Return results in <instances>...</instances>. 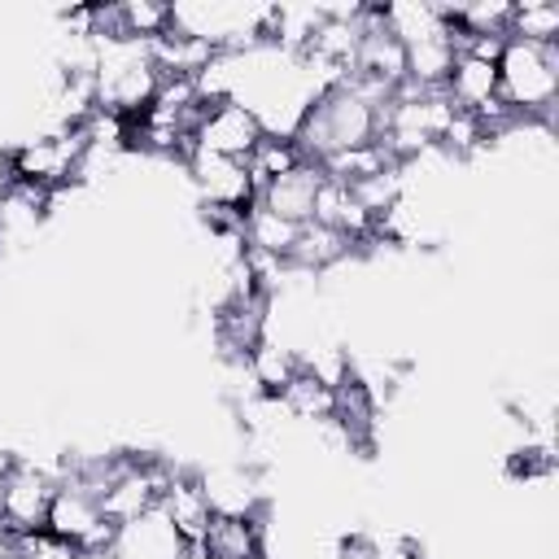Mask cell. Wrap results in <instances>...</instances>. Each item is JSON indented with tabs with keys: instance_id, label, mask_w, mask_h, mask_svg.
<instances>
[{
	"instance_id": "cell-9",
	"label": "cell",
	"mask_w": 559,
	"mask_h": 559,
	"mask_svg": "<svg viewBox=\"0 0 559 559\" xmlns=\"http://www.w3.org/2000/svg\"><path fill=\"white\" fill-rule=\"evenodd\" d=\"M271 402H280L284 415H293V419H301V424H314V428L336 415V389L323 384V380H319L314 371H306V367H297V376H293Z\"/></svg>"
},
{
	"instance_id": "cell-6",
	"label": "cell",
	"mask_w": 559,
	"mask_h": 559,
	"mask_svg": "<svg viewBox=\"0 0 559 559\" xmlns=\"http://www.w3.org/2000/svg\"><path fill=\"white\" fill-rule=\"evenodd\" d=\"M183 170H188L192 188L201 192V205H223V210H249L253 205V183H249L245 162L192 148L183 157Z\"/></svg>"
},
{
	"instance_id": "cell-4",
	"label": "cell",
	"mask_w": 559,
	"mask_h": 559,
	"mask_svg": "<svg viewBox=\"0 0 559 559\" xmlns=\"http://www.w3.org/2000/svg\"><path fill=\"white\" fill-rule=\"evenodd\" d=\"M258 140H262V122L240 100L205 105V114H201V122L192 131V144L201 153H218V157H236V162H245Z\"/></svg>"
},
{
	"instance_id": "cell-13",
	"label": "cell",
	"mask_w": 559,
	"mask_h": 559,
	"mask_svg": "<svg viewBox=\"0 0 559 559\" xmlns=\"http://www.w3.org/2000/svg\"><path fill=\"white\" fill-rule=\"evenodd\" d=\"M245 367H249V380L262 397H275L301 367V354L293 345H284L280 336H262L249 354H245Z\"/></svg>"
},
{
	"instance_id": "cell-11",
	"label": "cell",
	"mask_w": 559,
	"mask_h": 559,
	"mask_svg": "<svg viewBox=\"0 0 559 559\" xmlns=\"http://www.w3.org/2000/svg\"><path fill=\"white\" fill-rule=\"evenodd\" d=\"M450 22L441 31H432V35H424V39H411L406 44V79H415L419 87H445V79H450V66L459 57L454 52V39H450Z\"/></svg>"
},
{
	"instance_id": "cell-17",
	"label": "cell",
	"mask_w": 559,
	"mask_h": 559,
	"mask_svg": "<svg viewBox=\"0 0 559 559\" xmlns=\"http://www.w3.org/2000/svg\"><path fill=\"white\" fill-rule=\"evenodd\" d=\"M297 162H301V153H297V144H293L288 135H266V131H262V140H258L253 153L245 157L249 183H253V201H258V192H262L271 179H280V175L293 170Z\"/></svg>"
},
{
	"instance_id": "cell-8",
	"label": "cell",
	"mask_w": 559,
	"mask_h": 559,
	"mask_svg": "<svg viewBox=\"0 0 559 559\" xmlns=\"http://www.w3.org/2000/svg\"><path fill=\"white\" fill-rule=\"evenodd\" d=\"M100 520V507H96V493H87L83 485H74V480H61L57 485V493H52V502H48V520H44V528L52 533V537H61V542H83V533L92 528Z\"/></svg>"
},
{
	"instance_id": "cell-20",
	"label": "cell",
	"mask_w": 559,
	"mask_h": 559,
	"mask_svg": "<svg viewBox=\"0 0 559 559\" xmlns=\"http://www.w3.org/2000/svg\"><path fill=\"white\" fill-rule=\"evenodd\" d=\"M13 546H17V559H83V550L74 542L52 537L48 528L26 533V537H13Z\"/></svg>"
},
{
	"instance_id": "cell-19",
	"label": "cell",
	"mask_w": 559,
	"mask_h": 559,
	"mask_svg": "<svg viewBox=\"0 0 559 559\" xmlns=\"http://www.w3.org/2000/svg\"><path fill=\"white\" fill-rule=\"evenodd\" d=\"M118 13L127 39H157L162 31H170V4L162 0H122Z\"/></svg>"
},
{
	"instance_id": "cell-7",
	"label": "cell",
	"mask_w": 559,
	"mask_h": 559,
	"mask_svg": "<svg viewBox=\"0 0 559 559\" xmlns=\"http://www.w3.org/2000/svg\"><path fill=\"white\" fill-rule=\"evenodd\" d=\"M319 179H323V170L314 166V162H297L293 170H284L280 179H271L262 192H258V205H266V210H275L280 218H288V223H310V205H314V188H319Z\"/></svg>"
},
{
	"instance_id": "cell-2",
	"label": "cell",
	"mask_w": 559,
	"mask_h": 559,
	"mask_svg": "<svg viewBox=\"0 0 559 559\" xmlns=\"http://www.w3.org/2000/svg\"><path fill=\"white\" fill-rule=\"evenodd\" d=\"M371 140H376V109L358 92H349L345 83L319 92L293 131L301 162H314V166L336 148H358Z\"/></svg>"
},
{
	"instance_id": "cell-5",
	"label": "cell",
	"mask_w": 559,
	"mask_h": 559,
	"mask_svg": "<svg viewBox=\"0 0 559 559\" xmlns=\"http://www.w3.org/2000/svg\"><path fill=\"white\" fill-rule=\"evenodd\" d=\"M157 511H162L166 528H170L183 546L205 542L210 520H214V507H210V493H205V485H201V472H192V467H170V480H166V489H162V498H157Z\"/></svg>"
},
{
	"instance_id": "cell-15",
	"label": "cell",
	"mask_w": 559,
	"mask_h": 559,
	"mask_svg": "<svg viewBox=\"0 0 559 559\" xmlns=\"http://www.w3.org/2000/svg\"><path fill=\"white\" fill-rule=\"evenodd\" d=\"M445 96H450L459 109H472V114H476L480 105H489V100L498 96V66L459 52L454 66H450V79H445Z\"/></svg>"
},
{
	"instance_id": "cell-12",
	"label": "cell",
	"mask_w": 559,
	"mask_h": 559,
	"mask_svg": "<svg viewBox=\"0 0 559 559\" xmlns=\"http://www.w3.org/2000/svg\"><path fill=\"white\" fill-rule=\"evenodd\" d=\"M349 253H354V240H349V236H341V231H332V227H323V223H301L288 262L301 266V271H310V275H323V271H332L336 262H345Z\"/></svg>"
},
{
	"instance_id": "cell-10",
	"label": "cell",
	"mask_w": 559,
	"mask_h": 559,
	"mask_svg": "<svg viewBox=\"0 0 559 559\" xmlns=\"http://www.w3.org/2000/svg\"><path fill=\"white\" fill-rule=\"evenodd\" d=\"M266 546V528L262 515H214L210 533H205V550L214 559H262Z\"/></svg>"
},
{
	"instance_id": "cell-18",
	"label": "cell",
	"mask_w": 559,
	"mask_h": 559,
	"mask_svg": "<svg viewBox=\"0 0 559 559\" xmlns=\"http://www.w3.org/2000/svg\"><path fill=\"white\" fill-rule=\"evenodd\" d=\"M507 39L559 44V4H550V0H511Z\"/></svg>"
},
{
	"instance_id": "cell-14",
	"label": "cell",
	"mask_w": 559,
	"mask_h": 559,
	"mask_svg": "<svg viewBox=\"0 0 559 559\" xmlns=\"http://www.w3.org/2000/svg\"><path fill=\"white\" fill-rule=\"evenodd\" d=\"M201 485H205V493H210L214 515H253L258 502H262L258 476L245 472V467H214V472H201Z\"/></svg>"
},
{
	"instance_id": "cell-3",
	"label": "cell",
	"mask_w": 559,
	"mask_h": 559,
	"mask_svg": "<svg viewBox=\"0 0 559 559\" xmlns=\"http://www.w3.org/2000/svg\"><path fill=\"white\" fill-rule=\"evenodd\" d=\"M57 493V480L31 463V459H9L0 472V520L9 528V537H26L39 533L48 520V502Z\"/></svg>"
},
{
	"instance_id": "cell-21",
	"label": "cell",
	"mask_w": 559,
	"mask_h": 559,
	"mask_svg": "<svg viewBox=\"0 0 559 559\" xmlns=\"http://www.w3.org/2000/svg\"><path fill=\"white\" fill-rule=\"evenodd\" d=\"M175 559H214L210 550H205V542H192V546H179V555Z\"/></svg>"
},
{
	"instance_id": "cell-1",
	"label": "cell",
	"mask_w": 559,
	"mask_h": 559,
	"mask_svg": "<svg viewBox=\"0 0 559 559\" xmlns=\"http://www.w3.org/2000/svg\"><path fill=\"white\" fill-rule=\"evenodd\" d=\"M498 100L550 135L559 105V44L507 39L498 57Z\"/></svg>"
},
{
	"instance_id": "cell-16",
	"label": "cell",
	"mask_w": 559,
	"mask_h": 559,
	"mask_svg": "<svg viewBox=\"0 0 559 559\" xmlns=\"http://www.w3.org/2000/svg\"><path fill=\"white\" fill-rule=\"evenodd\" d=\"M245 249H262V253H271V258H284L288 262V253H293V240H297V223H288V218H280L275 210H266V205H249L245 210Z\"/></svg>"
}]
</instances>
